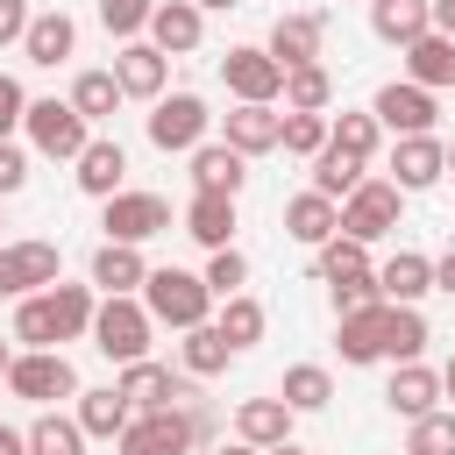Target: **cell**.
I'll return each mask as SVG.
<instances>
[{"label":"cell","mask_w":455,"mask_h":455,"mask_svg":"<svg viewBox=\"0 0 455 455\" xmlns=\"http://www.w3.org/2000/svg\"><path fill=\"white\" fill-rule=\"evenodd\" d=\"M384 327H391V299H377V306H363V313H341L334 320V348H341V363H384Z\"/></svg>","instance_id":"cell-16"},{"label":"cell","mask_w":455,"mask_h":455,"mask_svg":"<svg viewBox=\"0 0 455 455\" xmlns=\"http://www.w3.org/2000/svg\"><path fill=\"white\" fill-rule=\"evenodd\" d=\"M434 291H448V299H455V249H441V256H434Z\"/></svg>","instance_id":"cell-48"},{"label":"cell","mask_w":455,"mask_h":455,"mask_svg":"<svg viewBox=\"0 0 455 455\" xmlns=\"http://www.w3.org/2000/svg\"><path fill=\"white\" fill-rule=\"evenodd\" d=\"M199 14H228V7H242V0H192Z\"/></svg>","instance_id":"cell-53"},{"label":"cell","mask_w":455,"mask_h":455,"mask_svg":"<svg viewBox=\"0 0 455 455\" xmlns=\"http://www.w3.org/2000/svg\"><path fill=\"white\" fill-rule=\"evenodd\" d=\"M398 57H405V78H412V85H427V92H448V85H455V43H448V36L427 28V36H419L412 50H398Z\"/></svg>","instance_id":"cell-29"},{"label":"cell","mask_w":455,"mask_h":455,"mask_svg":"<svg viewBox=\"0 0 455 455\" xmlns=\"http://www.w3.org/2000/svg\"><path fill=\"white\" fill-rule=\"evenodd\" d=\"M100 228H107V242L142 249V242L171 235V199H164V192H114V199L100 206Z\"/></svg>","instance_id":"cell-8"},{"label":"cell","mask_w":455,"mask_h":455,"mask_svg":"<svg viewBox=\"0 0 455 455\" xmlns=\"http://www.w3.org/2000/svg\"><path fill=\"white\" fill-rule=\"evenodd\" d=\"M142 306H149V320L156 327H178V334H192V327H206L213 320V291H206V277H192V270H149V284H142Z\"/></svg>","instance_id":"cell-1"},{"label":"cell","mask_w":455,"mask_h":455,"mask_svg":"<svg viewBox=\"0 0 455 455\" xmlns=\"http://www.w3.org/2000/svg\"><path fill=\"white\" fill-rule=\"evenodd\" d=\"M284 235H291V242H306V249H320V242H334V235H341V206H334V199H320V192L306 185L299 199H284Z\"/></svg>","instance_id":"cell-28"},{"label":"cell","mask_w":455,"mask_h":455,"mask_svg":"<svg viewBox=\"0 0 455 455\" xmlns=\"http://www.w3.org/2000/svg\"><path fill=\"white\" fill-rule=\"evenodd\" d=\"M427 341H434L427 313H419V306H391V327H384V363H419V355H427Z\"/></svg>","instance_id":"cell-34"},{"label":"cell","mask_w":455,"mask_h":455,"mask_svg":"<svg viewBox=\"0 0 455 455\" xmlns=\"http://www.w3.org/2000/svg\"><path fill=\"white\" fill-rule=\"evenodd\" d=\"M363 178H370V164H363V156H348V149H334V142L313 156V192H320V199H334V206H341Z\"/></svg>","instance_id":"cell-31"},{"label":"cell","mask_w":455,"mask_h":455,"mask_svg":"<svg viewBox=\"0 0 455 455\" xmlns=\"http://www.w3.org/2000/svg\"><path fill=\"white\" fill-rule=\"evenodd\" d=\"M71 419L85 427V441H121L128 419H135V405H128L121 384H100V391H78V412Z\"/></svg>","instance_id":"cell-26"},{"label":"cell","mask_w":455,"mask_h":455,"mask_svg":"<svg viewBox=\"0 0 455 455\" xmlns=\"http://www.w3.org/2000/svg\"><path fill=\"white\" fill-rule=\"evenodd\" d=\"M220 128H228L220 142H228L235 156H270V149L284 142V114H277V107H235Z\"/></svg>","instance_id":"cell-23"},{"label":"cell","mask_w":455,"mask_h":455,"mask_svg":"<svg viewBox=\"0 0 455 455\" xmlns=\"http://www.w3.org/2000/svg\"><path fill=\"white\" fill-rule=\"evenodd\" d=\"M448 171H455V135H448Z\"/></svg>","instance_id":"cell-56"},{"label":"cell","mask_w":455,"mask_h":455,"mask_svg":"<svg viewBox=\"0 0 455 455\" xmlns=\"http://www.w3.org/2000/svg\"><path fill=\"white\" fill-rule=\"evenodd\" d=\"M398 213H405V192H398L391 178H363V185L341 199V235L370 249V242H384V235L398 228Z\"/></svg>","instance_id":"cell-6"},{"label":"cell","mask_w":455,"mask_h":455,"mask_svg":"<svg viewBox=\"0 0 455 455\" xmlns=\"http://www.w3.org/2000/svg\"><path fill=\"white\" fill-rule=\"evenodd\" d=\"M149 43H156L164 57H192V50L206 43V14H199L192 0H156V14H149Z\"/></svg>","instance_id":"cell-20"},{"label":"cell","mask_w":455,"mask_h":455,"mask_svg":"<svg viewBox=\"0 0 455 455\" xmlns=\"http://www.w3.org/2000/svg\"><path fill=\"white\" fill-rule=\"evenodd\" d=\"M320 43H327V14L306 7V14H277V28H270L263 50H270L284 71H299V64H320Z\"/></svg>","instance_id":"cell-14"},{"label":"cell","mask_w":455,"mask_h":455,"mask_svg":"<svg viewBox=\"0 0 455 455\" xmlns=\"http://www.w3.org/2000/svg\"><path fill=\"white\" fill-rule=\"evenodd\" d=\"M434 28V0H370V36L391 50H412Z\"/></svg>","instance_id":"cell-21"},{"label":"cell","mask_w":455,"mask_h":455,"mask_svg":"<svg viewBox=\"0 0 455 455\" xmlns=\"http://www.w3.org/2000/svg\"><path fill=\"white\" fill-rule=\"evenodd\" d=\"M327 142L370 164V156H377V142H384V121H377L370 107H363V114H348V107H341V114H334V135H327Z\"/></svg>","instance_id":"cell-40"},{"label":"cell","mask_w":455,"mask_h":455,"mask_svg":"<svg viewBox=\"0 0 455 455\" xmlns=\"http://www.w3.org/2000/svg\"><path fill=\"white\" fill-rule=\"evenodd\" d=\"M320 284H341V277H370V249L363 242H348V235H334V242H320Z\"/></svg>","instance_id":"cell-41"},{"label":"cell","mask_w":455,"mask_h":455,"mask_svg":"<svg viewBox=\"0 0 455 455\" xmlns=\"http://www.w3.org/2000/svg\"><path fill=\"white\" fill-rule=\"evenodd\" d=\"M206 128H213V114H206L199 92H164V100L149 107V142H156L164 156H192V149L206 142Z\"/></svg>","instance_id":"cell-7"},{"label":"cell","mask_w":455,"mask_h":455,"mask_svg":"<svg viewBox=\"0 0 455 455\" xmlns=\"http://www.w3.org/2000/svg\"><path fill=\"white\" fill-rule=\"evenodd\" d=\"M448 178V142L441 135H398V149H391V185L398 192H427V185H441Z\"/></svg>","instance_id":"cell-13"},{"label":"cell","mask_w":455,"mask_h":455,"mask_svg":"<svg viewBox=\"0 0 455 455\" xmlns=\"http://www.w3.org/2000/svg\"><path fill=\"white\" fill-rule=\"evenodd\" d=\"M28 455H85V427H78L71 412H36Z\"/></svg>","instance_id":"cell-37"},{"label":"cell","mask_w":455,"mask_h":455,"mask_svg":"<svg viewBox=\"0 0 455 455\" xmlns=\"http://www.w3.org/2000/svg\"><path fill=\"white\" fill-rule=\"evenodd\" d=\"M441 391H448V398H455V355H448V370H441Z\"/></svg>","instance_id":"cell-54"},{"label":"cell","mask_w":455,"mask_h":455,"mask_svg":"<svg viewBox=\"0 0 455 455\" xmlns=\"http://www.w3.org/2000/svg\"><path fill=\"white\" fill-rule=\"evenodd\" d=\"M0 299H28V291H21V270H14L7 249H0Z\"/></svg>","instance_id":"cell-49"},{"label":"cell","mask_w":455,"mask_h":455,"mask_svg":"<svg viewBox=\"0 0 455 455\" xmlns=\"http://www.w3.org/2000/svg\"><path fill=\"white\" fill-rule=\"evenodd\" d=\"M277 398H284L291 412H320V405L334 398V377H327V363H291V370H284V384H277Z\"/></svg>","instance_id":"cell-35"},{"label":"cell","mask_w":455,"mask_h":455,"mask_svg":"<svg viewBox=\"0 0 455 455\" xmlns=\"http://www.w3.org/2000/svg\"><path fill=\"white\" fill-rule=\"evenodd\" d=\"M28 21H36V14H28V0H0V50H7V43H21V36H28Z\"/></svg>","instance_id":"cell-47"},{"label":"cell","mask_w":455,"mask_h":455,"mask_svg":"<svg viewBox=\"0 0 455 455\" xmlns=\"http://www.w3.org/2000/svg\"><path fill=\"white\" fill-rule=\"evenodd\" d=\"M149 334H156V320H149L142 299H100V313H92V348H100L114 370L142 363V355H149Z\"/></svg>","instance_id":"cell-2"},{"label":"cell","mask_w":455,"mask_h":455,"mask_svg":"<svg viewBox=\"0 0 455 455\" xmlns=\"http://www.w3.org/2000/svg\"><path fill=\"white\" fill-rule=\"evenodd\" d=\"M71 50H78V21H71L64 7H43V14L28 21V36H21V57L43 64V71H57Z\"/></svg>","instance_id":"cell-22"},{"label":"cell","mask_w":455,"mask_h":455,"mask_svg":"<svg viewBox=\"0 0 455 455\" xmlns=\"http://www.w3.org/2000/svg\"><path fill=\"white\" fill-rule=\"evenodd\" d=\"M14 355H21V348H14V334H7V341H0V384H7V370H14Z\"/></svg>","instance_id":"cell-52"},{"label":"cell","mask_w":455,"mask_h":455,"mask_svg":"<svg viewBox=\"0 0 455 455\" xmlns=\"http://www.w3.org/2000/svg\"><path fill=\"white\" fill-rule=\"evenodd\" d=\"M242 185H249V156H235L228 142H199V149H192V192L242 199Z\"/></svg>","instance_id":"cell-24"},{"label":"cell","mask_w":455,"mask_h":455,"mask_svg":"<svg viewBox=\"0 0 455 455\" xmlns=\"http://www.w3.org/2000/svg\"><path fill=\"white\" fill-rule=\"evenodd\" d=\"M28 121V92H21V78H7L0 71V142H14V128Z\"/></svg>","instance_id":"cell-45"},{"label":"cell","mask_w":455,"mask_h":455,"mask_svg":"<svg viewBox=\"0 0 455 455\" xmlns=\"http://www.w3.org/2000/svg\"><path fill=\"white\" fill-rule=\"evenodd\" d=\"M185 235L213 256V249H235V199H220V192H192L185 199Z\"/></svg>","instance_id":"cell-27"},{"label":"cell","mask_w":455,"mask_h":455,"mask_svg":"<svg viewBox=\"0 0 455 455\" xmlns=\"http://www.w3.org/2000/svg\"><path fill=\"white\" fill-rule=\"evenodd\" d=\"M291 419H299V412H291L277 391H270V398H242V405H235V441H249V448H284V441H291Z\"/></svg>","instance_id":"cell-19"},{"label":"cell","mask_w":455,"mask_h":455,"mask_svg":"<svg viewBox=\"0 0 455 455\" xmlns=\"http://www.w3.org/2000/svg\"><path fill=\"white\" fill-rule=\"evenodd\" d=\"M149 14H156V0H100V28L121 36V43L149 36Z\"/></svg>","instance_id":"cell-42"},{"label":"cell","mask_w":455,"mask_h":455,"mask_svg":"<svg viewBox=\"0 0 455 455\" xmlns=\"http://www.w3.org/2000/svg\"><path fill=\"white\" fill-rule=\"evenodd\" d=\"M213 327H220V341L242 355V348H256L263 341V327H270V313H263V299H249V291H235V299H220V313H213Z\"/></svg>","instance_id":"cell-30"},{"label":"cell","mask_w":455,"mask_h":455,"mask_svg":"<svg viewBox=\"0 0 455 455\" xmlns=\"http://www.w3.org/2000/svg\"><path fill=\"white\" fill-rule=\"evenodd\" d=\"M228 363H235V348L220 341V327H213V320H206V327H192V334L178 341V370H185V377H199V384H206V377H220Z\"/></svg>","instance_id":"cell-33"},{"label":"cell","mask_w":455,"mask_h":455,"mask_svg":"<svg viewBox=\"0 0 455 455\" xmlns=\"http://www.w3.org/2000/svg\"><path fill=\"white\" fill-rule=\"evenodd\" d=\"M7 391L50 412V405L78 398L85 384H78V370H71V355H64V348H21V355H14V370H7Z\"/></svg>","instance_id":"cell-4"},{"label":"cell","mask_w":455,"mask_h":455,"mask_svg":"<svg viewBox=\"0 0 455 455\" xmlns=\"http://www.w3.org/2000/svg\"><path fill=\"white\" fill-rule=\"evenodd\" d=\"M377 291H384L391 306H419V299L434 291V256H419V249L384 256V263H377Z\"/></svg>","instance_id":"cell-25"},{"label":"cell","mask_w":455,"mask_h":455,"mask_svg":"<svg viewBox=\"0 0 455 455\" xmlns=\"http://www.w3.org/2000/svg\"><path fill=\"white\" fill-rule=\"evenodd\" d=\"M263 455H306V448H291V441H284V448H263Z\"/></svg>","instance_id":"cell-55"},{"label":"cell","mask_w":455,"mask_h":455,"mask_svg":"<svg viewBox=\"0 0 455 455\" xmlns=\"http://www.w3.org/2000/svg\"><path fill=\"white\" fill-rule=\"evenodd\" d=\"M121 100H128V92H121V78H114V71H78V78H71V107H78L85 121H107Z\"/></svg>","instance_id":"cell-38"},{"label":"cell","mask_w":455,"mask_h":455,"mask_svg":"<svg viewBox=\"0 0 455 455\" xmlns=\"http://www.w3.org/2000/svg\"><path fill=\"white\" fill-rule=\"evenodd\" d=\"M327 135H334V114H291V107H284V142H277V149L313 164V156L327 149Z\"/></svg>","instance_id":"cell-39"},{"label":"cell","mask_w":455,"mask_h":455,"mask_svg":"<svg viewBox=\"0 0 455 455\" xmlns=\"http://www.w3.org/2000/svg\"><path fill=\"white\" fill-rule=\"evenodd\" d=\"M114 448H121V455H192V448H199V427H192L185 405H164V412H135Z\"/></svg>","instance_id":"cell-9"},{"label":"cell","mask_w":455,"mask_h":455,"mask_svg":"<svg viewBox=\"0 0 455 455\" xmlns=\"http://www.w3.org/2000/svg\"><path fill=\"white\" fill-rule=\"evenodd\" d=\"M21 128H28V149H36V156H57V164H78L85 142H92V121H85L71 100H57V92H50V100H28V121H21Z\"/></svg>","instance_id":"cell-3"},{"label":"cell","mask_w":455,"mask_h":455,"mask_svg":"<svg viewBox=\"0 0 455 455\" xmlns=\"http://www.w3.org/2000/svg\"><path fill=\"white\" fill-rule=\"evenodd\" d=\"M142 284H149L142 249H128V242H100L92 249V291L100 299H142Z\"/></svg>","instance_id":"cell-15"},{"label":"cell","mask_w":455,"mask_h":455,"mask_svg":"<svg viewBox=\"0 0 455 455\" xmlns=\"http://www.w3.org/2000/svg\"><path fill=\"white\" fill-rule=\"evenodd\" d=\"M71 178H78V192H85V199H100V206H107L114 192H128V185H121V178H128V149H121L114 135H92Z\"/></svg>","instance_id":"cell-18"},{"label":"cell","mask_w":455,"mask_h":455,"mask_svg":"<svg viewBox=\"0 0 455 455\" xmlns=\"http://www.w3.org/2000/svg\"><path fill=\"white\" fill-rule=\"evenodd\" d=\"M384 405H391L405 427H412V419H427V412H441V370H427V363H391Z\"/></svg>","instance_id":"cell-17"},{"label":"cell","mask_w":455,"mask_h":455,"mask_svg":"<svg viewBox=\"0 0 455 455\" xmlns=\"http://www.w3.org/2000/svg\"><path fill=\"white\" fill-rule=\"evenodd\" d=\"M405 455H455V412H427L405 427Z\"/></svg>","instance_id":"cell-43"},{"label":"cell","mask_w":455,"mask_h":455,"mask_svg":"<svg viewBox=\"0 0 455 455\" xmlns=\"http://www.w3.org/2000/svg\"><path fill=\"white\" fill-rule=\"evenodd\" d=\"M0 455H28V434L21 427H0Z\"/></svg>","instance_id":"cell-51"},{"label":"cell","mask_w":455,"mask_h":455,"mask_svg":"<svg viewBox=\"0 0 455 455\" xmlns=\"http://www.w3.org/2000/svg\"><path fill=\"white\" fill-rule=\"evenodd\" d=\"M114 78H121V92L128 100H164V85H171V57L149 43V36H135V43H121V57H114Z\"/></svg>","instance_id":"cell-12"},{"label":"cell","mask_w":455,"mask_h":455,"mask_svg":"<svg viewBox=\"0 0 455 455\" xmlns=\"http://www.w3.org/2000/svg\"><path fill=\"white\" fill-rule=\"evenodd\" d=\"M284 107H291V114H327V107H334V78H327V64H299V71H284Z\"/></svg>","instance_id":"cell-36"},{"label":"cell","mask_w":455,"mask_h":455,"mask_svg":"<svg viewBox=\"0 0 455 455\" xmlns=\"http://www.w3.org/2000/svg\"><path fill=\"white\" fill-rule=\"evenodd\" d=\"M199 277H206V291H213V299H235V291L249 284V256H242V249H213Z\"/></svg>","instance_id":"cell-44"},{"label":"cell","mask_w":455,"mask_h":455,"mask_svg":"<svg viewBox=\"0 0 455 455\" xmlns=\"http://www.w3.org/2000/svg\"><path fill=\"white\" fill-rule=\"evenodd\" d=\"M14 341H21V348H57V341H64V320H57L50 291L14 299Z\"/></svg>","instance_id":"cell-32"},{"label":"cell","mask_w":455,"mask_h":455,"mask_svg":"<svg viewBox=\"0 0 455 455\" xmlns=\"http://www.w3.org/2000/svg\"><path fill=\"white\" fill-rule=\"evenodd\" d=\"M121 391H128V405H135V412H164V405H185V398L199 391V377H185V370H171V363L142 355V363H128V370H121Z\"/></svg>","instance_id":"cell-10"},{"label":"cell","mask_w":455,"mask_h":455,"mask_svg":"<svg viewBox=\"0 0 455 455\" xmlns=\"http://www.w3.org/2000/svg\"><path fill=\"white\" fill-rule=\"evenodd\" d=\"M28 185V149L21 142H0V199H14Z\"/></svg>","instance_id":"cell-46"},{"label":"cell","mask_w":455,"mask_h":455,"mask_svg":"<svg viewBox=\"0 0 455 455\" xmlns=\"http://www.w3.org/2000/svg\"><path fill=\"white\" fill-rule=\"evenodd\" d=\"M370 114H377L391 135H434V121H441V100H434L427 85H412V78H391V85L370 100Z\"/></svg>","instance_id":"cell-11"},{"label":"cell","mask_w":455,"mask_h":455,"mask_svg":"<svg viewBox=\"0 0 455 455\" xmlns=\"http://www.w3.org/2000/svg\"><path fill=\"white\" fill-rule=\"evenodd\" d=\"M434 36H448V43H455V0H434Z\"/></svg>","instance_id":"cell-50"},{"label":"cell","mask_w":455,"mask_h":455,"mask_svg":"<svg viewBox=\"0 0 455 455\" xmlns=\"http://www.w3.org/2000/svg\"><path fill=\"white\" fill-rule=\"evenodd\" d=\"M220 78L235 92V107H277L284 100V64L263 50V43H235L220 57Z\"/></svg>","instance_id":"cell-5"}]
</instances>
